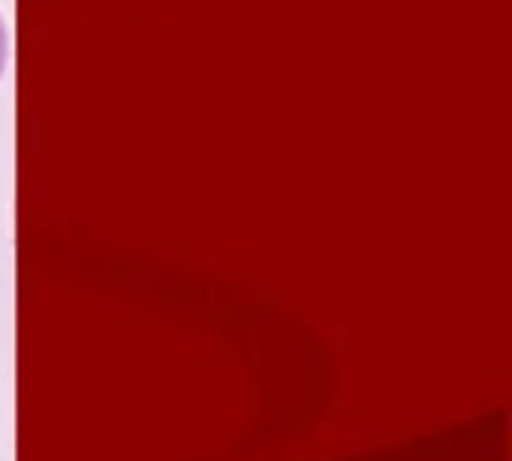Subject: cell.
Listing matches in <instances>:
<instances>
[{
    "mask_svg": "<svg viewBox=\"0 0 512 461\" xmlns=\"http://www.w3.org/2000/svg\"><path fill=\"white\" fill-rule=\"evenodd\" d=\"M3 66H6V30H3V21H0V75H3Z\"/></svg>",
    "mask_w": 512,
    "mask_h": 461,
    "instance_id": "6da1fadb",
    "label": "cell"
}]
</instances>
